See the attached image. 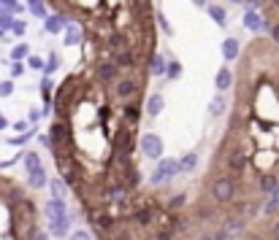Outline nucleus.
<instances>
[{
	"instance_id": "22",
	"label": "nucleus",
	"mask_w": 279,
	"mask_h": 240,
	"mask_svg": "<svg viewBox=\"0 0 279 240\" xmlns=\"http://www.w3.org/2000/svg\"><path fill=\"white\" fill-rule=\"evenodd\" d=\"M46 0H28V8H30V14L33 16H41V19H46L49 14H46Z\"/></svg>"
},
{
	"instance_id": "20",
	"label": "nucleus",
	"mask_w": 279,
	"mask_h": 240,
	"mask_svg": "<svg viewBox=\"0 0 279 240\" xmlns=\"http://www.w3.org/2000/svg\"><path fill=\"white\" fill-rule=\"evenodd\" d=\"M122 173H125V184L133 186V189H138V184H141V173H138L136 165H128Z\"/></svg>"
},
{
	"instance_id": "45",
	"label": "nucleus",
	"mask_w": 279,
	"mask_h": 240,
	"mask_svg": "<svg viewBox=\"0 0 279 240\" xmlns=\"http://www.w3.org/2000/svg\"><path fill=\"white\" fill-rule=\"evenodd\" d=\"M6 127H9V119H6V116H0V130H6Z\"/></svg>"
},
{
	"instance_id": "46",
	"label": "nucleus",
	"mask_w": 279,
	"mask_h": 240,
	"mask_svg": "<svg viewBox=\"0 0 279 240\" xmlns=\"http://www.w3.org/2000/svg\"><path fill=\"white\" fill-rule=\"evenodd\" d=\"M6 32H9V30H6L3 24H0V41H9V38H6Z\"/></svg>"
},
{
	"instance_id": "28",
	"label": "nucleus",
	"mask_w": 279,
	"mask_h": 240,
	"mask_svg": "<svg viewBox=\"0 0 279 240\" xmlns=\"http://www.w3.org/2000/svg\"><path fill=\"white\" fill-rule=\"evenodd\" d=\"M60 68V59H57V54H49V62L44 65V76H52Z\"/></svg>"
},
{
	"instance_id": "6",
	"label": "nucleus",
	"mask_w": 279,
	"mask_h": 240,
	"mask_svg": "<svg viewBox=\"0 0 279 240\" xmlns=\"http://www.w3.org/2000/svg\"><path fill=\"white\" fill-rule=\"evenodd\" d=\"M103 203H111V205H128L133 200V186L128 184H114V186H106V189L101 192Z\"/></svg>"
},
{
	"instance_id": "11",
	"label": "nucleus",
	"mask_w": 279,
	"mask_h": 240,
	"mask_svg": "<svg viewBox=\"0 0 279 240\" xmlns=\"http://www.w3.org/2000/svg\"><path fill=\"white\" fill-rule=\"evenodd\" d=\"M220 230H222L228 238H241L244 230H247V219L238 216V213H236V216H228V219L220 224Z\"/></svg>"
},
{
	"instance_id": "10",
	"label": "nucleus",
	"mask_w": 279,
	"mask_h": 240,
	"mask_svg": "<svg viewBox=\"0 0 279 240\" xmlns=\"http://www.w3.org/2000/svg\"><path fill=\"white\" fill-rule=\"evenodd\" d=\"M141 154L149 157V159H160L163 157V141H160V135L147 132V135L141 138Z\"/></svg>"
},
{
	"instance_id": "17",
	"label": "nucleus",
	"mask_w": 279,
	"mask_h": 240,
	"mask_svg": "<svg viewBox=\"0 0 279 240\" xmlns=\"http://www.w3.org/2000/svg\"><path fill=\"white\" fill-rule=\"evenodd\" d=\"M206 11H209L211 22H217V24H220V27H225V24H228V14H225V8H222V5H217V3H209V5H206Z\"/></svg>"
},
{
	"instance_id": "39",
	"label": "nucleus",
	"mask_w": 279,
	"mask_h": 240,
	"mask_svg": "<svg viewBox=\"0 0 279 240\" xmlns=\"http://www.w3.org/2000/svg\"><path fill=\"white\" fill-rule=\"evenodd\" d=\"M247 240H274V238H271V235H263V232H249Z\"/></svg>"
},
{
	"instance_id": "34",
	"label": "nucleus",
	"mask_w": 279,
	"mask_h": 240,
	"mask_svg": "<svg viewBox=\"0 0 279 240\" xmlns=\"http://www.w3.org/2000/svg\"><path fill=\"white\" fill-rule=\"evenodd\" d=\"M14 95V81H0V97Z\"/></svg>"
},
{
	"instance_id": "3",
	"label": "nucleus",
	"mask_w": 279,
	"mask_h": 240,
	"mask_svg": "<svg viewBox=\"0 0 279 240\" xmlns=\"http://www.w3.org/2000/svg\"><path fill=\"white\" fill-rule=\"evenodd\" d=\"M257 8L263 14L268 38L279 46V0H257Z\"/></svg>"
},
{
	"instance_id": "23",
	"label": "nucleus",
	"mask_w": 279,
	"mask_h": 240,
	"mask_svg": "<svg viewBox=\"0 0 279 240\" xmlns=\"http://www.w3.org/2000/svg\"><path fill=\"white\" fill-rule=\"evenodd\" d=\"M22 162H25V168H28V173L41 168V157H38L36 151H25V154H22Z\"/></svg>"
},
{
	"instance_id": "5",
	"label": "nucleus",
	"mask_w": 279,
	"mask_h": 240,
	"mask_svg": "<svg viewBox=\"0 0 279 240\" xmlns=\"http://www.w3.org/2000/svg\"><path fill=\"white\" fill-rule=\"evenodd\" d=\"M176 173H182V165H179V159H160V165H157L155 173L149 176V184H152V186H160V184H165V181H171Z\"/></svg>"
},
{
	"instance_id": "32",
	"label": "nucleus",
	"mask_w": 279,
	"mask_h": 240,
	"mask_svg": "<svg viewBox=\"0 0 279 240\" xmlns=\"http://www.w3.org/2000/svg\"><path fill=\"white\" fill-rule=\"evenodd\" d=\"M165 76H168V78H179V76H182V65H179V62H168Z\"/></svg>"
},
{
	"instance_id": "38",
	"label": "nucleus",
	"mask_w": 279,
	"mask_h": 240,
	"mask_svg": "<svg viewBox=\"0 0 279 240\" xmlns=\"http://www.w3.org/2000/svg\"><path fill=\"white\" fill-rule=\"evenodd\" d=\"M25 30H28V27H25V22H14V24H11V32H14V35H25Z\"/></svg>"
},
{
	"instance_id": "41",
	"label": "nucleus",
	"mask_w": 279,
	"mask_h": 240,
	"mask_svg": "<svg viewBox=\"0 0 279 240\" xmlns=\"http://www.w3.org/2000/svg\"><path fill=\"white\" fill-rule=\"evenodd\" d=\"M22 73H25V65L22 62H14V65H11V76H22Z\"/></svg>"
},
{
	"instance_id": "26",
	"label": "nucleus",
	"mask_w": 279,
	"mask_h": 240,
	"mask_svg": "<svg viewBox=\"0 0 279 240\" xmlns=\"http://www.w3.org/2000/svg\"><path fill=\"white\" fill-rule=\"evenodd\" d=\"M138 116H141V108H138V105H125V119H128V124L136 127V124H138Z\"/></svg>"
},
{
	"instance_id": "21",
	"label": "nucleus",
	"mask_w": 279,
	"mask_h": 240,
	"mask_svg": "<svg viewBox=\"0 0 279 240\" xmlns=\"http://www.w3.org/2000/svg\"><path fill=\"white\" fill-rule=\"evenodd\" d=\"M163 95H152L149 100H147V113H149V116H160V113H163Z\"/></svg>"
},
{
	"instance_id": "9",
	"label": "nucleus",
	"mask_w": 279,
	"mask_h": 240,
	"mask_svg": "<svg viewBox=\"0 0 279 240\" xmlns=\"http://www.w3.org/2000/svg\"><path fill=\"white\" fill-rule=\"evenodd\" d=\"M84 38H87V32H84L82 24L74 22V19H68V22H65V30H63V43L65 46H82Z\"/></svg>"
},
{
	"instance_id": "8",
	"label": "nucleus",
	"mask_w": 279,
	"mask_h": 240,
	"mask_svg": "<svg viewBox=\"0 0 279 240\" xmlns=\"http://www.w3.org/2000/svg\"><path fill=\"white\" fill-rule=\"evenodd\" d=\"M119 78V68L114 65V59H98L95 62V81L98 84H114Z\"/></svg>"
},
{
	"instance_id": "36",
	"label": "nucleus",
	"mask_w": 279,
	"mask_h": 240,
	"mask_svg": "<svg viewBox=\"0 0 279 240\" xmlns=\"http://www.w3.org/2000/svg\"><path fill=\"white\" fill-rule=\"evenodd\" d=\"M25 200V192H19V189H11V195H9V203L11 205H19Z\"/></svg>"
},
{
	"instance_id": "7",
	"label": "nucleus",
	"mask_w": 279,
	"mask_h": 240,
	"mask_svg": "<svg viewBox=\"0 0 279 240\" xmlns=\"http://www.w3.org/2000/svg\"><path fill=\"white\" fill-rule=\"evenodd\" d=\"M141 92V81L136 76H119L114 81V97L117 100H133Z\"/></svg>"
},
{
	"instance_id": "27",
	"label": "nucleus",
	"mask_w": 279,
	"mask_h": 240,
	"mask_svg": "<svg viewBox=\"0 0 279 240\" xmlns=\"http://www.w3.org/2000/svg\"><path fill=\"white\" fill-rule=\"evenodd\" d=\"M222 111H225V100H222V95H217L209 105V116H220Z\"/></svg>"
},
{
	"instance_id": "15",
	"label": "nucleus",
	"mask_w": 279,
	"mask_h": 240,
	"mask_svg": "<svg viewBox=\"0 0 279 240\" xmlns=\"http://www.w3.org/2000/svg\"><path fill=\"white\" fill-rule=\"evenodd\" d=\"M241 57V46H238L236 38H225L222 41V59H228V62H233V59Z\"/></svg>"
},
{
	"instance_id": "48",
	"label": "nucleus",
	"mask_w": 279,
	"mask_h": 240,
	"mask_svg": "<svg viewBox=\"0 0 279 240\" xmlns=\"http://www.w3.org/2000/svg\"><path fill=\"white\" fill-rule=\"evenodd\" d=\"M233 3H244V0H233Z\"/></svg>"
},
{
	"instance_id": "16",
	"label": "nucleus",
	"mask_w": 279,
	"mask_h": 240,
	"mask_svg": "<svg viewBox=\"0 0 279 240\" xmlns=\"http://www.w3.org/2000/svg\"><path fill=\"white\" fill-rule=\"evenodd\" d=\"M214 86H217V92H228L230 86H233V73H230V68H220V70H217Z\"/></svg>"
},
{
	"instance_id": "42",
	"label": "nucleus",
	"mask_w": 279,
	"mask_h": 240,
	"mask_svg": "<svg viewBox=\"0 0 279 240\" xmlns=\"http://www.w3.org/2000/svg\"><path fill=\"white\" fill-rule=\"evenodd\" d=\"M30 240H49V235H46L44 230H36V232H33V238H30Z\"/></svg>"
},
{
	"instance_id": "13",
	"label": "nucleus",
	"mask_w": 279,
	"mask_h": 240,
	"mask_svg": "<svg viewBox=\"0 0 279 240\" xmlns=\"http://www.w3.org/2000/svg\"><path fill=\"white\" fill-rule=\"evenodd\" d=\"M65 22H68V19H65L63 14H49L44 19V30L52 32V35H60V32L65 30Z\"/></svg>"
},
{
	"instance_id": "4",
	"label": "nucleus",
	"mask_w": 279,
	"mask_h": 240,
	"mask_svg": "<svg viewBox=\"0 0 279 240\" xmlns=\"http://www.w3.org/2000/svg\"><path fill=\"white\" fill-rule=\"evenodd\" d=\"M249 168V151H247V146L244 143H238L230 149V154H228V176H233L236 181L247 173Z\"/></svg>"
},
{
	"instance_id": "29",
	"label": "nucleus",
	"mask_w": 279,
	"mask_h": 240,
	"mask_svg": "<svg viewBox=\"0 0 279 240\" xmlns=\"http://www.w3.org/2000/svg\"><path fill=\"white\" fill-rule=\"evenodd\" d=\"M0 8H3V11H14V14H19V11H22V3H17V0H0Z\"/></svg>"
},
{
	"instance_id": "24",
	"label": "nucleus",
	"mask_w": 279,
	"mask_h": 240,
	"mask_svg": "<svg viewBox=\"0 0 279 240\" xmlns=\"http://www.w3.org/2000/svg\"><path fill=\"white\" fill-rule=\"evenodd\" d=\"M179 165H182V173H192V170L198 168V154L192 151V154L182 157V159H179Z\"/></svg>"
},
{
	"instance_id": "18",
	"label": "nucleus",
	"mask_w": 279,
	"mask_h": 240,
	"mask_svg": "<svg viewBox=\"0 0 279 240\" xmlns=\"http://www.w3.org/2000/svg\"><path fill=\"white\" fill-rule=\"evenodd\" d=\"M28 186H30V189H44V186H46V173H44V168L28 173Z\"/></svg>"
},
{
	"instance_id": "47",
	"label": "nucleus",
	"mask_w": 279,
	"mask_h": 240,
	"mask_svg": "<svg viewBox=\"0 0 279 240\" xmlns=\"http://www.w3.org/2000/svg\"><path fill=\"white\" fill-rule=\"evenodd\" d=\"M198 240H211V238H209V235H201V238H198Z\"/></svg>"
},
{
	"instance_id": "31",
	"label": "nucleus",
	"mask_w": 279,
	"mask_h": 240,
	"mask_svg": "<svg viewBox=\"0 0 279 240\" xmlns=\"http://www.w3.org/2000/svg\"><path fill=\"white\" fill-rule=\"evenodd\" d=\"M184 203H187V197H184V195H179V197H174V200L168 203V211H171V213H176L179 208H184Z\"/></svg>"
},
{
	"instance_id": "33",
	"label": "nucleus",
	"mask_w": 279,
	"mask_h": 240,
	"mask_svg": "<svg viewBox=\"0 0 279 240\" xmlns=\"http://www.w3.org/2000/svg\"><path fill=\"white\" fill-rule=\"evenodd\" d=\"M152 240H174V232L171 230H165V227H160V230L152 235Z\"/></svg>"
},
{
	"instance_id": "1",
	"label": "nucleus",
	"mask_w": 279,
	"mask_h": 240,
	"mask_svg": "<svg viewBox=\"0 0 279 240\" xmlns=\"http://www.w3.org/2000/svg\"><path fill=\"white\" fill-rule=\"evenodd\" d=\"M46 222H49V232H55L57 238H65V232H68V211H65V200H55L52 197L49 203H46Z\"/></svg>"
},
{
	"instance_id": "44",
	"label": "nucleus",
	"mask_w": 279,
	"mask_h": 240,
	"mask_svg": "<svg viewBox=\"0 0 279 240\" xmlns=\"http://www.w3.org/2000/svg\"><path fill=\"white\" fill-rule=\"evenodd\" d=\"M192 3H195L198 8H206V5H209V0H192Z\"/></svg>"
},
{
	"instance_id": "35",
	"label": "nucleus",
	"mask_w": 279,
	"mask_h": 240,
	"mask_svg": "<svg viewBox=\"0 0 279 240\" xmlns=\"http://www.w3.org/2000/svg\"><path fill=\"white\" fill-rule=\"evenodd\" d=\"M28 65H30V68H33V70H44V65H46V62H44V59H41V57L30 54V57H28Z\"/></svg>"
},
{
	"instance_id": "40",
	"label": "nucleus",
	"mask_w": 279,
	"mask_h": 240,
	"mask_svg": "<svg viewBox=\"0 0 279 240\" xmlns=\"http://www.w3.org/2000/svg\"><path fill=\"white\" fill-rule=\"evenodd\" d=\"M214 213H211V208H201V213H195V219H201V222H206V219H211Z\"/></svg>"
},
{
	"instance_id": "37",
	"label": "nucleus",
	"mask_w": 279,
	"mask_h": 240,
	"mask_svg": "<svg viewBox=\"0 0 279 240\" xmlns=\"http://www.w3.org/2000/svg\"><path fill=\"white\" fill-rule=\"evenodd\" d=\"M68 240H90V232L87 230H76V232H71Z\"/></svg>"
},
{
	"instance_id": "2",
	"label": "nucleus",
	"mask_w": 279,
	"mask_h": 240,
	"mask_svg": "<svg viewBox=\"0 0 279 240\" xmlns=\"http://www.w3.org/2000/svg\"><path fill=\"white\" fill-rule=\"evenodd\" d=\"M236 195H238V181L233 176H217L211 181V197H214V203L228 205L236 200Z\"/></svg>"
},
{
	"instance_id": "25",
	"label": "nucleus",
	"mask_w": 279,
	"mask_h": 240,
	"mask_svg": "<svg viewBox=\"0 0 279 240\" xmlns=\"http://www.w3.org/2000/svg\"><path fill=\"white\" fill-rule=\"evenodd\" d=\"M25 57H30V46L28 43H17L14 49H11V59H14V62H22Z\"/></svg>"
},
{
	"instance_id": "14",
	"label": "nucleus",
	"mask_w": 279,
	"mask_h": 240,
	"mask_svg": "<svg viewBox=\"0 0 279 240\" xmlns=\"http://www.w3.org/2000/svg\"><path fill=\"white\" fill-rule=\"evenodd\" d=\"M147 68L149 73H155V76H165V70H168V59L163 54H157V51H152L149 59H147Z\"/></svg>"
},
{
	"instance_id": "30",
	"label": "nucleus",
	"mask_w": 279,
	"mask_h": 240,
	"mask_svg": "<svg viewBox=\"0 0 279 240\" xmlns=\"http://www.w3.org/2000/svg\"><path fill=\"white\" fill-rule=\"evenodd\" d=\"M33 135H36V130H28V132H25V135H17V138H11V146H25V143H28Z\"/></svg>"
},
{
	"instance_id": "19",
	"label": "nucleus",
	"mask_w": 279,
	"mask_h": 240,
	"mask_svg": "<svg viewBox=\"0 0 279 240\" xmlns=\"http://www.w3.org/2000/svg\"><path fill=\"white\" fill-rule=\"evenodd\" d=\"M49 189H52V197H55V200H65V197H68V184H65L63 178L49 181Z\"/></svg>"
},
{
	"instance_id": "43",
	"label": "nucleus",
	"mask_w": 279,
	"mask_h": 240,
	"mask_svg": "<svg viewBox=\"0 0 279 240\" xmlns=\"http://www.w3.org/2000/svg\"><path fill=\"white\" fill-rule=\"evenodd\" d=\"M25 127H28V122H17L14 124V130H19V132H25Z\"/></svg>"
},
{
	"instance_id": "12",
	"label": "nucleus",
	"mask_w": 279,
	"mask_h": 240,
	"mask_svg": "<svg viewBox=\"0 0 279 240\" xmlns=\"http://www.w3.org/2000/svg\"><path fill=\"white\" fill-rule=\"evenodd\" d=\"M244 27L252 30V32H263L265 30V22H263V14L255 8H249L247 14H244Z\"/></svg>"
}]
</instances>
